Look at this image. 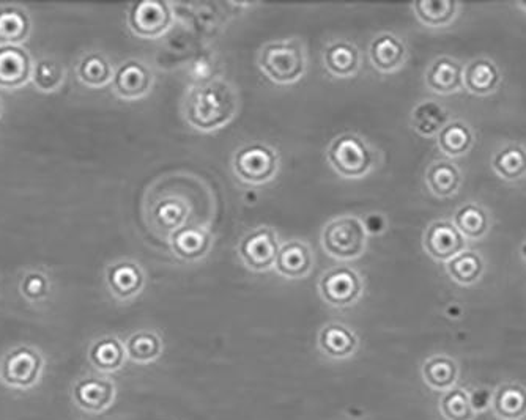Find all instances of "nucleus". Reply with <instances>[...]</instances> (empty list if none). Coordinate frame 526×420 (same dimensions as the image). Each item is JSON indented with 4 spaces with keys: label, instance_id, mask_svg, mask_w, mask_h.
<instances>
[{
    "label": "nucleus",
    "instance_id": "f257e3e1",
    "mask_svg": "<svg viewBox=\"0 0 526 420\" xmlns=\"http://www.w3.org/2000/svg\"><path fill=\"white\" fill-rule=\"evenodd\" d=\"M240 111V93L227 79L191 84L183 96V120L199 133H215L234 122Z\"/></svg>",
    "mask_w": 526,
    "mask_h": 420
},
{
    "label": "nucleus",
    "instance_id": "f03ea898",
    "mask_svg": "<svg viewBox=\"0 0 526 420\" xmlns=\"http://www.w3.org/2000/svg\"><path fill=\"white\" fill-rule=\"evenodd\" d=\"M326 161L344 180H363L380 166V152L358 133H342L326 148Z\"/></svg>",
    "mask_w": 526,
    "mask_h": 420
},
{
    "label": "nucleus",
    "instance_id": "7ed1b4c3",
    "mask_svg": "<svg viewBox=\"0 0 526 420\" xmlns=\"http://www.w3.org/2000/svg\"><path fill=\"white\" fill-rule=\"evenodd\" d=\"M257 67L273 84H297L308 71V51L298 38L270 41L260 48Z\"/></svg>",
    "mask_w": 526,
    "mask_h": 420
},
{
    "label": "nucleus",
    "instance_id": "20e7f679",
    "mask_svg": "<svg viewBox=\"0 0 526 420\" xmlns=\"http://www.w3.org/2000/svg\"><path fill=\"white\" fill-rule=\"evenodd\" d=\"M235 180L243 186L268 185L278 177L281 170V156L278 148L252 140L235 150L230 161Z\"/></svg>",
    "mask_w": 526,
    "mask_h": 420
},
{
    "label": "nucleus",
    "instance_id": "39448f33",
    "mask_svg": "<svg viewBox=\"0 0 526 420\" xmlns=\"http://www.w3.org/2000/svg\"><path fill=\"white\" fill-rule=\"evenodd\" d=\"M369 235L363 221L356 214H342L326 222L320 244L328 257L338 262H353L366 254Z\"/></svg>",
    "mask_w": 526,
    "mask_h": 420
},
{
    "label": "nucleus",
    "instance_id": "423d86ee",
    "mask_svg": "<svg viewBox=\"0 0 526 420\" xmlns=\"http://www.w3.org/2000/svg\"><path fill=\"white\" fill-rule=\"evenodd\" d=\"M45 356L37 348L18 345L0 361V383L16 391H30L45 372Z\"/></svg>",
    "mask_w": 526,
    "mask_h": 420
},
{
    "label": "nucleus",
    "instance_id": "0eeeda50",
    "mask_svg": "<svg viewBox=\"0 0 526 420\" xmlns=\"http://www.w3.org/2000/svg\"><path fill=\"white\" fill-rule=\"evenodd\" d=\"M317 288L326 306L350 309L363 298L366 282L358 269L350 265H338L320 276Z\"/></svg>",
    "mask_w": 526,
    "mask_h": 420
},
{
    "label": "nucleus",
    "instance_id": "6e6552de",
    "mask_svg": "<svg viewBox=\"0 0 526 420\" xmlns=\"http://www.w3.org/2000/svg\"><path fill=\"white\" fill-rule=\"evenodd\" d=\"M281 246L278 232L268 225H260L241 236L237 244V255L252 273H268L275 269Z\"/></svg>",
    "mask_w": 526,
    "mask_h": 420
},
{
    "label": "nucleus",
    "instance_id": "1a4fd4ad",
    "mask_svg": "<svg viewBox=\"0 0 526 420\" xmlns=\"http://www.w3.org/2000/svg\"><path fill=\"white\" fill-rule=\"evenodd\" d=\"M175 24L174 5L167 2H138L130 5L126 13V26L134 37L142 40H158Z\"/></svg>",
    "mask_w": 526,
    "mask_h": 420
},
{
    "label": "nucleus",
    "instance_id": "9d476101",
    "mask_svg": "<svg viewBox=\"0 0 526 420\" xmlns=\"http://www.w3.org/2000/svg\"><path fill=\"white\" fill-rule=\"evenodd\" d=\"M117 398V386L108 375L81 376L71 389V402L86 414H103Z\"/></svg>",
    "mask_w": 526,
    "mask_h": 420
},
{
    "label": "nucleus",
    "instance_id": "9b49d317",
    "mask_svg": "<svg viewBox=\"0 0 526 420\" xmlns=\"http://www.w3.org/2000/svg\"><path fill=\"white\" fill-rule=\"evenodd\" d=\"M155 85V71L141 59H128L114 71L111 87L123 101H139L149 96Z\"/></svg>",
    "mask_w": 526,
    "mask_h": 420
},
{
    "label": "nucleus",
    "instance_id": "f8f14e48",
    "mask_svg": "<svg viewBox=\"0 0 526 420\" xmlns=\"http://www.w3.org/2000/svg\"><path fill=\"white\" fill-rule=\"evenodd\" d=\"M423 249L432 260L438 263H448L451 258L467 251V240L456 229L452 221L430 222L423 235Z\"/></svg>",
    "mask_w": 526,
    "mask_h": 420
},
{
    "label": "nucleus",
    "instance_id": "ddd939ff",
    "mask_svg": "<svg viewBox=\"0 0 526 420\" xmlns=\"http://www.w3.org/2000/svg\"><path fill=\"white\" fill-rule=\"evenodd\" d=\"M106 285L111 295L120 303H130L144 292L147 274L141 263L122 258L106 268Z\"/></svg>",
    "mask_w": 526,
    "mask_h": 420
},
{
    "label": "nucleus",
    "instance_id": "4468645a",
    "mask_svg": "<svg viewBox=\"0 0 526 420\" xmlns=\"http://www.w3.org/2000/svg\"><path fill=\"white\" fill-rule=\"evenodd\" d=\"M172 254L185 263H199L208 257L215 246V236L204 225L188 224L169 238Z\"/></svg>",
    "mask_w": 526,
    "mask_h": 420
},
{
    "label": "nucleus",
    "instance_id": "2eb2a0df",
    "mask_svg": "<svg viewBox=\"0 0 526 420\" xmlns=\"http://www.w3.org/2000/svg\"><path fill=\"white\" fill-rule=\"evenodd\" d=\"M145 213L150 227L167 238L189 224V205L180 197H158L150 202V208H145Z\"/></svg>",
    "mask_w": 526,
    "mask_h": 420
},
{
    "label": "nucleus",
    "instance_id": "dca6fc26",
    "mask_svg": "<svg viewBox=\"0 0 526 420\" xmlns=\"http://www.w3.org/2000/svg\"><path fill=\"white\" fill-rule=\"evenodd\" d=\"M369 62L380 74H394L405 67L408 46L404 38L393 32H382L372 38L369 45Z\"/></svg>",
    "mask_w": 526,
    "mask_h": 420
},
{
    "label": "nucleus",
    "instance_id": "f3484780",
    "mask_svg": "<svg viewBox=\"0 0 526 420\" xmlns=\"http://www.w3.org/2000/svg\"><path fill=\"white\" fill-rule=\"evenodd\" d=\"M322 62L331 78L350 79L360 73L363 67V54L353 41L338 38L325 46Z\"/></svg>",
    "mask_w": 526,
    "mask_h": 420
},
{
    "label": "nucleus",
    "instance_id": "a211bd4d",
    "mask_svg": "<svg viewBox=\"0 0 526 420\" xmlns=\"http://www.w3.org/2000/svg\"><path fill=\"white\" fill-rule=\"evenodd\" d=\"M464 70V63L454 57H435L424 73V85L435 95H454L464 90Z\"/></svg>",
    "mask_w": 526,
    "mask_h": 420
},
{
    "label": "nucleus",
    "instance_id": "6ab92c4d",
    "mask_svg": "<svg viewBox=\"0 0 526 420\" xmlns=\"http://www.w3.org/2000/svg\"><path fill=\"white\" fill-rule=\"evenodd\" d=\"M315 257L311 246L300 238L282 243L276 258L275 271L284 279L300 280L309 277L314 269Z\"/></svg>",
    "mask_w": 526,
    "mask_h": 420
},
{
    "label": "nucleus",
    "instance_id": "aec40b11",
    "mask_svg": "<svg viewBox=\"0 0 526 420\" xmlns=\"http://www.w3.org/2000/svg\"><path fill=\"white\" fill-rule=\"evenodd\" d=\"M317 347L331 361H345L355 356L360 348V337L344 323H328L320 329Z\"/></svg>",
    "mask_w": 526,
    "mask_h": 420
},
{
    "label": "nucleus",
    "instance_id": "412c9836",
    "mask_svg": "<svg viewBox=\"0 0 526 420\" xmlns=\"http://www.w3.org/2000/svg\"><path fill=\"white\" fill-rule=\"evenodd\" d=\"M34 62L21 46H0V89L16 90L32 79Z\"/></svg>",
    "mask_w": 526,
    "mask_h": 420
},
{
    "label": "nucleus",
    "instance_id": "4be33fe9",
    "mask_svg": "<svg viewBox=\"0 0 526 420\" xmlns=\"http://www.w3.org/2000/svg\"><path fill=\"white\" fill-rule=\"evenodd\" d=\"M503 84V74L497 63L487 57H476L465 63L464 89L475 96H489Z\"/></svg>",
    "mask_w": 526,
    "mask_h": 420
},
{
    "label": "nucleus",
    "instance_id": "5701e85b",
    "mask_svg": "<svg viewBox=\"0 0 526 420\" xmlns=\"http://www.w3.org/2000/svg\"><path fill=\"white\" fill-rule=\"evenodd\" d=\"M90 365L101 375L119 372L125 367L126 358L125 342L115 336H104L90 343L87 353Z\"/></svg>",
    "mask_w": 526,
    "mask_h": 420
},
{
    "label": "nucleus",
    "instance_id": "b1692460",
    "mask_svg": "<svg viewBox=\"0 0 526 420\" xmlns=\"http://www.w3.org/2000/svg\"><path fill=\"white\" fill-rule=\"evenodd\" d=\"M424 183L432 196L437 199H449L456 196L460 186L464 183V177L456 164L449 159H437L430 163L424 175Z\"/></svg>",
    "mask_w": 526,
    "mask_h": 420
},
{
    "label": "nucleus",
    "instance_id": "393cba45",
    "mask_svg": "<svg viewBox=\"0 0 526 420\" xmlns=\"http://www.w3.org/2000/svg\"><path fill=\"white\" fill-rule=\"evenodd\" d=\"M451 122V112L437 100L419 101L410 114V125L415 133L426 139H435L441 129Z\"/></svg>",
    "mask_w": 526,
    "mask_h": 420
},
{
    "label": "nucleus",
    "instance_id": "a878e982",
    "mask_svg": "<svg viewBox=\"0 0 526 420\" xmlns=\"http://www.w3.org/2000/svg\"><path fill=\"white\" fill-rule=\"evenodd\" d=\"M435 139L441 155L449 161L468 155L475 145V133L464 120H451Z\"/></svg>",
    "mask_w": 526,
    "mask_h": 420
},
{
    "label": "nucleus",
    "instance_id": "bb28decb",
    "mask_svg": "<svg viewBox=\"0 0 526 420\" xmlns=\"http://www.w3.org/2000/svg\"><path fill=\"white\" fill-rule=\"evenodd\" d=\"M452 224L464 235L467 241H481L492 229L489 211L479 203L467 202L452 216Z\"/></svg>",
    "mask_w": 526,
    "mask_h": 420
},
{
    "label": "nucleus",
    "instance_id": "cd10ccee",
    "mask_svg": "<svg viewBox=\"0 0 526 420\" xmlns=\"http://www.w3.org/2000/svg\"><path fill=\"white\" fill-rule=\"evenodd\" d=\"M416 19L429 29H446L459 18L460 4L454 0H418L412 4Z\"/></svg>",
    "mask_w": 526,
    "mask_h": 420
},
{
    "label": "nucleus",
    "instance_id": "c85d7f7f",
    "mask_svg": "<svg viewBox=\"0 0 526 420\" xmlns=\"http://www.w3.org/2000/svg\"><path fill=\"white\" fill-rule=\"evenodd\" d=\"M459 364L456 359L451 358L448 354H434L424 361L421 375L426 381L427 386L434 391L443 392L449 391L452 387H456L457 380H459Z\"/></svg>",
    "mask_w": 526,
    "mask_h": 420
},
{
    "label": "nucleus",
    "instance_id": "c756f323",
    "mask_svg": "<svg viewBox=\"0 0 526 420\" xmlns=\"http://www.w3.org/2000/svg\"><path fill=\"white\" fill-rule=\"evenodd\" d=\"M492 409L501 420H522L526 416V389L517 383H504L492 394Z\"/></svg>",
    "mask_w": 526,
    "mask_h": 420
},
{
    "label": "nucleus",
    "instance_id": "7c9ffc66",
    "mask_svg": "<svg viewBox=\"0 0 526 420\" xmlns=\"http://www.w3.org/2000/svg\"><path fill=\"white\" fill-rule=\"evenodd\" d=\"M32 23L24 8L0 5V46H21L29 38Z\"/></svg>",
    "mask_w": 526,
    "mask_h": 420
},
{
    "label": "nucleus",
    "instance_id": "2f4dec72",
    "mask_svg": "<svg viewBox=\"0 0 526 420\" xmlns=\"http://www.w3.org/2000/svg\"><path fill=\"white\" fill-rule=\"evenodd\" d=\"M125 351L128 361L134 364H152L163 356L164 342L158 332L141 329L125 340Z\"/></svg>",
    "mask_w": 526,
    "mask_h": 420
},
{
    "label": "nucleus",
    "instance_id": "473e14b6",
    "mask_svg": "<svg viewBox=\"0 0 526 420\" xmlns=\"http://www.w3.org/2000/svg\"><path fill=\"white\" fill-rule=\"evenodd\" d=\"M114 71L108 57L98 51L87 52L76 65V76L89 89H104L111 85Z\"/></svg>",
    "mask_w": 526,
    "mask_h": 420
},
{
    "label": "nucleus",
    "instance_id": "72a5a7b5",
    "mask_svg": "<svg viewBox=\"0 0 526 420\" xmlns=\"http://www.w3.org/2000/svg\"><path fill=\"white\" fill-rule=\"evenodd\" d=\"M492 170L508 183L526 177V148L519 144H508L498 148L492 156Z\"/></svg>",
    "mask_w": 526,
    "mask_h": 420
},
{
    "label": "nucleus",
    "instance_id": "f704fd0d",
    "mask_svg": "<svg viewBox=\"0 0 526 420\" xmlns=\"http://www.w3.org/2000/svg\"><path fill=\"white\" fill-rule=\"evenodd\" d=\"M446 273L456 284L471 287L478 284L486 271V260L478 251L467 249L445 263Z\"/></svg>",
    "mask_w": 526,
    "mask_h": 420
},
{
    "label": "nucleus",
    "instance_id": "c9c22d12",
    "mask_svg": "<svg viewBox=\"0 0 526 420\" xmlns=\"http://www.w3.org/2000/svg\"><path fill=\"white\" fill-rule=\"evenodd\" d=\"M441 416L446 420H473L476 413L470 402V394L460 387H452L449 391L443 392L440 402Z\"/></svg>",
    "mask_w": 526,
    "mask_h": 420
},
{
    "label": "nucleus",
    "instance_id": "e433bc0d",
    "mask_svg": "<svg viewBox=\"0 0 526 420\" xmlns=\"http://www.w3.org/2000/svg\"><path fill=\"white\" fill-rule=\"evenodd\" d=\"M40 92H57L65 82V68L54 59H40L32 68V79Z\"/></svg>",
    "mask_w": 526,
    "mask_h": 420
},
{
    "label": "nucleus",
    "instance_id": "4c0bfd02",
    "mask_svg": "<svg viewBox=\"0 0 526 420\" xmlns=\"http://www.w3.org/2000/svg\"><path fill=\"white\" fill-rule=\"evenodd\" d=\"M19 288L29 303H40L43 299L48 298L51 292V282L46 274L32 271L23 277Z\"/></svg>",
    "mask_w": 526,
    "mask_h": 420
},
{
    "label": "nucleus",
    "instance_id": "58836bf2",
    "mask_svg": "<svg viewBox=\"0 0 526 420\" xmlns=\"http://www.w3.org/2000/svg\"><path fill=\"white\" fill-rule=\"evenodd\" d=\"M361 221H363L364 229H366L369 236L383 235L389 227L388 218H386L385 214L377 213V211L364 214V218H361Z\"/></svg>",
    "mask_w": 526,
    "mask_h": 420
},
{
    "label": "nucleus",
    "instance_id": "ea45409f",
    "mask_svg": "<svg viewBox=\"0 0 526 420\" xmlns=\"http://www.w3.org/2000/svg\"><path fill=\"white\" fill-rule=\"evenodd\" d=\"M492 394L493 392L487 391V389H475L470 394V402L475 413H481L486 411L490 405H492Z\"/></svg>",
    "mask_w": 526,
    "mask_h": 420
},
{
    "label": "nucleus",
    "instance_id": "a19ab883",
    "mask_svg": "<svg viewBox=\"0 0 526 420\" xmlns=\"http://www.w3.org/2000/svg\"><path fill=\"white\" fill-rule=\"evenodd\" d=\"M520 257L526 263V240L523 241L522 247H520Z\"/></svg>",
    "mask_w": 526,
    "mask_h": 420
},
{
    "label": "nucleus",
    "instance_id": "79ce46f5",
    "mask_svg": "<svg viewBox=\"0 0 526 420\" xmlns=\"http://www.w3.org/2000/svg\"><path fill=\"white\" fill-rule=\"evenodd\" d=\"M515 7L520 8V10H522L523 13H526V0H522V2H517V4H515Z\"/></svg>",
    "mask_w": 526,
    "mask_h": 420
},
{
    "label": "nucleus",
    "instance_id": "37998d69",
    "mask_svg": "<svg viewBox=\"0 0 526 420\" xmlns=\"http://www.w3.org/2000/svg\"><path fill=\"white\" fill-rule=\"evenodd\" d=\"M0 115H2V104H0Z\"/></svg>",
    "mask_w": 526,
    "mask_h": 420
}]
</instances>
